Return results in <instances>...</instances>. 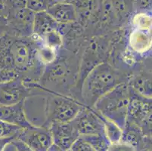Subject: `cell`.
Instances as JSON below:
<instances>
[{"mask_svg": "<svg viewBox=\"0 0 152 151\" xmlns=\"http://www.w3.org/2000/svg\"><path fill=\"white\" fill-rule=\"evenodd\" d=\"M13 139L12 138H0V151H3L5 147L10 144Z\"/></svg>", "mask_w": 152, "mask_h": 151, "instance_id": "29", "label": "cell"}, {"mask_svg": "<svg viewBox=\"0 0 152 151\" xmlns=\"http://www.w3.org/2000/svg\"><path fill=\"white\" fill-rule=\"evenodd\" d=\"M48 151H64V150H63L61 148H60L59 147H58L57 145H55L53 144L49 147V149L48 150Z\"/></svg>", "mask_w": 152, "mask_h": 151, "instance_id": "30", "label": "cell"}, {"mask_svg": "<svg viewBox=\"0 0 152 151\" xmlns=\"http://www.w3.org/2000/svg\"><path fill=\"white\" fill-rule=\"evenodd\" d=\"M93 147L95 151H107L110 144L104 135H90L80 136Z\"/></svg>", "mask_w": 152, "mask_h": 151, "instance_id": "19", "label": "cell"}, {"mask_svg": "<svg viewBox=\"0 0 152 151\" xmlns=\"http://www.w3.org/2000/svg\"><path fill=\"white\" fill-rule=\"evenodd\" d=\"M59 25L46 11L37 12L34 15L32 36H35L36 39H42L50 32L58 30Z\"/></svg>", "mask_w": 152, "mask_h": 151, "instance_id": "13", "label": "cell"}, {"mask_svg": "<svg viewBox=\"0 0 152 151\" xmlns=\"http://www.w3.org/2000/svg\"><path fill=\"white\" fill-rule=\"evenodd\" d=\"M35 13L28 8H12L8 16L11 18V23L19 33L18 36L30 37L33 34V23Z\"/></svg>", "mask_w": 152, "mask_h": 151, "instance_id": "10", "label": "cell"}, {"mask_svg": "<svg viewBox=\"0 0 152 151\" xmlns=\"http://www.w3.org/2000/svg\"><path fill=\"white\" fill-rule=\"evenodd\" d=\"M84 106L83 103L67 95L45 90L46 128H49L52 123L72 121Z\"/></svg>", "mask_w": 152, "mask_h": 151, "instance_id": "4", "label": "cell"}, {"mask_svg": "<svg viewBox=\"0 0 152 151\" xmlns=\"http://www.w3.org/2000/svg\"><path fill=\"white\" fill-rule=\"evenodd\" d=\"M8 2L12 9L26 7V0H8Z\"/></svg>", "mask_w": 152, "mask_h": 151, "instance_id": "28", "label": "cell"}, {"mask_svg": "<svg viewBox=\"0 0 152 151\" xmlns=\"http://www.w3.org/2000/svg\"><path fill=\"white\" fill-rule=\"evenodd\" d=\"M146 139L147 136L145 135L139 127L133 123L126 122L123 129L122 136L120 142L132 147L135 151H144L150 149V147H147Z\"/></svg>", "mask_w": 152, "mask_h": 151, "instance_id": "11", "label": "cell"}, {"mask_svg": "<svg viewBox=\"0 0 152 151\" xmlns=\"http://www.w3.org/2000/svg\"><path fill=\"white\" fill-rule=\"evenodd\" d=\"M129 95V85L121 83L101 97L92 108L124 129L127 120Z\"/></svg>", "mask_w": 152, "mask_h": 151, "instance_id": "2", "label": "cell"}, {"mask_svg": "<svg viewBox=\"0 0 152 151\" xmlns=\"http://www.w3.org/2000/svg\"><path fill=\"white\" fill-rule=\"evenodd\" d=\"M107 151H135V149L129 145L122 142H118L116 144H110Z\"/></svg>", "mask_w": 152, "mask_h": 151, "instance_id": "25", "label": "cell"}, {"mask_svg": "<svg viewBox=\"0 0 152 151\" xmlns=\"http://www.w3.org/2000/svg\"><path fill=\"white\" fill-rule=\"evenodd\" d=\"M34 40H36L37 42V44H38L37 50V58L38 61L42 66H44V65L48 66V65L53 63L58 58V50H55L54 48L44 45L39 39Z\"/></svg>", "mask_w": 152, "mask_h": 151, "instance_id": "17", "label": "cell"}, {"mask_svg": "<svg viewBox=\"0 0 152 151\" xmlns=\"http://www.w3.org/2000/svg\"><path fill=\"white\" fill-rule=\"evenodd\" d=\"M55 3V0H26V8L37 13L45 12Z\"/></svg>", "mask_w": 152, "mask_h": 151, "instance_id": "22", "label": "cell"}, {"mask_svg": "<svg viewBox=\"0 0 152 151\" xmlns=\"http://www.w3.org/2000/svg\"><path fill=\"white\" fill-rule=\"evenodd\" d=\"M71 123L80 136L104 135L103 122L93 108L84 106Z\"/></svg>", "mask_w": 152, "mask_h": 151, "instance_id": "6", "label": "cell"}, {"mask_svg": "<svg viewBox=\"0 0 152 151\" xmlns=\"http://www.w3.org/2000/svg\"><path fill=\"white\" fill-rule=\"evenodd\" d=\"M70 151H95L89 143H87L85 140L81 137H79L78 139L72 145L70 149Z\"/></svg>", "mask_w": 152, "mask_h": 151, "instance_id": "24", "label": "cell"}, {"mask_svg": "<svg viewBox=\"0 0 152 151\" xmlns=\"http://www.w3.org/2000/svg\"><path fill=\"white\" fill-rule=\"evenodd\" d=\"M16 138L24 142L34 151H48L53 144L49 129L42 127L31 125L22 128Z\"/></svg>", "mask_w": 152, "mask_h": 151, "instance_id": "8", "label": "cell"}, {"mask_svg": "<svg viewBox=\"0 0 152 151\" xmlns=\"http://www.w3.org/2000/svg\"><path fill=\"white\" fill-rule=\"evenodd\" d=\"M46 12L58 23H67L77 20V11L74 5L69 2H56Z\"/></svg>", "mask_w": 152, "mask_h": 151, "instance_id": "14", "label": "cell"}, {"mask_svg": "<svg viewBox=\"0 0 152 151\" xmlns=\"http://www.w3.org/2000/svg\"><path fill=\"white\" fill-rule=\"evenodd\" d=\"M135 4L140 10H148L151 8V0H135Z\"/></svg>", "mask_w": 152, "mask_h": 151, "instance_id": "27", "label": "cell"}, {"mask_svg": "<svg viewBox=\"0 0 152 151\" xmlns=\"http://www.w3.org/2000/svg\"><path fill=\"white\" fill-rule=\"evenodd\" d=\"M129 88L145 98H151V80L143 75L136 76L130 82Z\"/></svg>", "mask_w": 152, "mask_h": 151, "instance_id": "16", "label": "cell"}, {"mask_svg": "<svg viewBox=\"0 0 152 151\" xmlns=\"http://www.w3.org/2000/svg\"><path fill=\"white\" fill-rule=\"evenodd\" d=\"M12 143L15 147L17 151H34L28 145L26 144L24 142L21 141L20 140L18 139L17 138H14L12 141Z\"/></svg>", "mask_w": 152, "mask_h": 151, "instance_id": "26", "label": "cell"}, {"mask_svg": "<svg viewBox=\"0 0 152 151\" xmlns=\"http://www.w3.org/2000/svg\"><path fill=\"white\" fill-rule=\"evenodd\" d=\"M21 129L18 125L0 120V138H15Z\"/></svg>", "mask_w": 152, "mask_h": 151, "instance_id": "23", "label": "cell"}, {"mask_svg": "<svg viewBox=\"0 0 152 151\" xmlns=\"http://www.w3.org/2000/svg\"><path fill=\"white\" fill-rule=\"evenodd\" d=\"M32 87L20 77L0 82V106H9L23 102L31 93Z\"/></svg>", "mask_w": 152, "mask_h": 151, "instance_id": "7", "label": "cell"}, {"mask_svg": "<svg viewBox=\"0 0 152 151\" xmlns=\"http://www.w3.org/2000/svg\"><path fill=\"white\" fill-rule=\"evenodd\" d=\"M53 144L63 150L67 151L80 137L71 121L68 123H52L49 127Z\"/></svg>", "mask_w": 152, "mask_h": 151, "instance_id": "9", "label": "cell"}, {"mask_svg": "<svg viewBox=\"0 0 152 151\" xmlns=\"http://www.w3.org/2000/svg\"><path fill=\"white\" fill-rule=\"evenodd\" d=\"M129 104L126 122L137 125L145 135L150 138L151 122V98H145L129 88Z\"/></svg>", "mask_w": 152, "mask_h": 151, "instance_id": "5", "label": "cell"}, {"mask_svg": "<svg viewBox=\"0 0 152 151\" xmlns=\"http://www.w3.org/2000/svg\"><path fill=\"white\" fill-rule=\"evenodd\" d=\"M124 82V77L114 66L107 63H99L84 79L81 88L83 104L92 108L101 97Z\"/></svg>", "mask_w": 152, "mask_h": 151, "instance_id": "1", "label": "cell"}, {"mask_svg": "<svg viewBox=\"0 0 152 151\" xmlns=\"http://www.w3.org/2000/svg\"><path fill=\"white\" fill-rule=\"evenodd\" d=\"M104 127V135L109 141L110 144H116L121 141L122 136L123 129L117 125L114 122L104 118L99 114Z\"/></svg>", "mask_w": 152, "mask_h": 151, "instance_id": "18", "label": "cell"}, {"mask_svg": "<svg viewBox=\"0 0 152 151\" xmlns=\"http://www.w3.org/2000/svg\"><path fill=\"white\" fill-rule=\"evenodd\" d=\"M67 151H70V150H67Z\"/></svg>", "mask_w": 152, "mask_h": 151, "instance_id": "31", "label": "cell"}, {"mask_svg": "<svg viewBox=\"0 0 152 151\" xmlns=\"http://www.w3.org/2000/svg\"><path fill=\"white\" fill-rule=\"evenodd\" d=\"M39 40L44 45L54 48L55 50L60 48L62 45V42H63L61 36L58 30H53V31L46 34L42 39Z\"/></svg>", "mask_w": 152, "mask_h": 151, "instance_id": "21", "label": "cell"}, {"mask_svg": "<svg viewBox=\"0 0 152 151\" xmlns=\"http://www.w3.org/2000/svg\"><path fill=\"white\" fill-rule=\"evenodd\" d=\"M37 42L30 37L12 39L5 54L6 62L15 77L29 72L34 66L41 65L37 58Z\"/></svg>", "mask_w": 152, "mask_h": 151, "instance_id": "3", "label": "cell"}, {"mask_svg": "<svg viewBox=\"0 0 152 151\" xmlns=\"http://www.w3.org/2000/svg\"><path fill=\"white\" fill-rule=\"evenodd\" d=\"M129 45L133 52L143 54L148 52L151 48V31L134 30L129 37Z\"/></svg>", "mask_w": 152, "mask_h": 151, "instance_id": "15", "label": "cell"}, {"mask_svg": "<svg viewBox=\"0 0 152 151\" xmlns=\"http://www.w3.org/2000/svg\"><path fill=\"white\" fill-rule=\"evenodd\" d=\"M0 120L26 128L32 125L27 120L23 109V101L9 106H0Z\"/></svg>", "mask_w": 152, "mask_h": 151, "instance_id": "12", "label": "cell"}, {"mask_svg": "<svg viewBox=\"0 0 152 151\" xmlns=\"http://www.w3.org/2000/svg\"><path fill=\"white\" fill-rule=\"evenodd\" d=\"M134 30L142 31H151V16L146 13L140 12L134 15L132 20Z\"/></svg>", "mask_w": 152, "mask_h": 151, "instance_id": "20", "label": "cell"}]
</instances>
